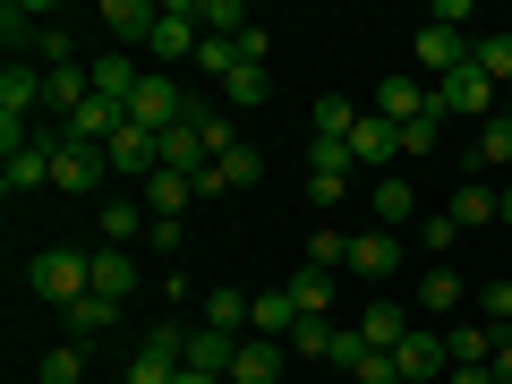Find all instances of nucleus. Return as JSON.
Wrapping results in <instances>:
<instances>
[{
  "label": "nucleus",
  "instance_id": "1",
  "mask_svg": "<svg viewBox=\"0 0 512 384\" xmlns=\"http://www.w3.org/2000/svg\"><path fill=\"white\" fill-rule=\"evenodd\" d=\"M26 282H35V299H52V308H77V299L94 291V248H69V239H52V248H35Z\"/></svg>",
  "mask_w": 512,
  "mask_h": 384
},
{
  "label": "nucleus",
  "instance_id": "2",
  "mask_svg": "<svg viewBox=\"0 0 512 384\" xmlns=\"http://www.w3.org/2000/svg\"><path fill=\"white\" fill-rule=\"evenodd\" d=\"M427 103H436V120H478L487 128L495 111H504V86H495V77H478V69H453V77H436V86H427Z\"/></svg>",
  "mask_w": 512,
  "mask_h": 384
},
{
  "label": "nucleus",
  "instance_id": "3",
  "mask_svg": "<svg viewBox=\"0 0 512 384\" xmlns=\"http://www.w3.org/2000/svg\"><path fill=\"white\" fill-rule=\"evenodd\" d=\"M35 137L52 146V188H60V197H94V188L111 180V154L103 146H69L60 128H35Z\"/></svg>",
  "mask_w": 512,
  "mask_h": 384
},
{
  "label": "nucleus",
  "instance_id": "4",
  "mask_svg": "<svg viewBox=\"0 0 512 384\" xmlns=\"http://www.w3.org/2000/svg\"><path fill=\"white\" fill-rule=\"evenodd\" d=\"M188 120V94L171 86V69H146L137 77V94H128V128H146V137H163V128Z\"/></svg>",
  "mask_w": 512,
  "mask_h": 384
},
{
  "label": "nucleus",
  "instance_id": "5",
  "mask_svg": "<svg viewBox=\"0 0 512 384\" xmlns=\"http://www.w3.org/2000/svg\"><path fill=\"white\" fill-rule=\"evenodd\" d=\"M94 26H103V35L120 43V52H137V43L154 52V26H163V0H103V9H94Z\"/></svg>",
  "mask_w": 512,
  "mask_h": 384
},
{
  "label": "nucleus",
  "instance_id": "6",
  "mask_svg": "<svg viewBox=\"0 0 512 384\" xmlns=\"http://www.w3.org/2000/svg\"><path fill=\"white\" fill-rule=\"evenodd\" d=\"M393 367H402V384H444V376H453V350H444L436 325H410L402 350H393Z\"/></svg>",
  "mask_w": 512,
  "mask_h": 384
},
{
  "label": "nucleus",
  "instance_id": "7",
  "mask_svg": "<svg viewBox=\"0 0 512 384\" xmlns=\"http://www.w3.org/2000/svg\"><path fill=\"white\" fill-rule=\"evenodd\" d=\"M197 43H205L197 0H163V26H154V69H163V60H197Z\"/></svg>",
  "mask_w": 512,
  "mask_h": 384
},
{
  "label": "nucleus",
  "instance_id": "8",
  "mask_svg": "<svg viewBox=\"0 0 512 384\" xmlns=\"http://www.w3.org/2000/svg\"><path fill=\"white\" fill-rule=\"evenodd\" d=\"M367 111H376V120H393V128L436 120V103H427V77H384V86L367 94Z\"/></svg>",
  "mask_w": 512,
  "mask_h": 384
},
{
  "label": "nucleus",
  "instance_id": "9",
  "mask_svg": "<svg viewBox=\"0 0 512 384\" xmlns=\"http://www.w3.org/2000/svg\"><path fill=\"white\" fill-rule=\"evenodd\" d=\"M256 180H265V154H256L248 137H239L231 154H214V163L197 171V197H222V188H256Z\"/></svg>",
  "mask_w": 512,
  "mask_h": 384
},
{
  "label": "nucleus",
  "instance_id": "10",
  "mask_svg": "<svg viewBox=\"0 0 512 384\" xmlns=\"http://www.w3.org/2000/svg\"><path fill=\"white\" fill-rule=\"evenodd\" d=\"M146 231H154V214L137 197H103V214H94V248H137Z\"/></svg>",
  "mask_w": 512,
  "mask_h": 384
},
{
  "label": "nucleus",
  "instance_id": "11",
  "mask_svg": "<svg viewBox=\"0 0 512 384\" xmlns=\"http://www.w3.org/2000/svg\"><path fill=\"white\" fill-rule=\"evenodd\" d=\"M393 265H402V239H393V231H359V239H350V265H342V274H350V282H384Z\"/></svg>",
  "mask_w": 512,
  "mask_h": 384
},
{
  "label": "nucleus",
  "instance_id": "12",
  "mask_svg": "<svg viewBox=\"0 0 512 384\" xmlns=\"http://www.w3.org/2000/svg\"><path fill=\"white\" fill-rule=\"evenodd\" d=\"M0 188L9 197H35V188H52V146H18V154H0Z\"/></svg>",
  "mask_w": 512,
  "mask_h": 384
},
{
  "label": "nucleus",
  "instance_id": "13",
  "mask_svg": "<svg viewBox=\"0 0 512 384\" xmlns=\"http://www.w3.org/2000/svg\"><path fill=\"white\" fill-rule=\"evenodd\" d=\"M154 163H163V171H188V180H197V171L214 163V154H205V128H197V120L163 128V137H154Z\"/></svg>",
  "mask_w": 512,
  "mask_h": 384
},
{
  "label": "nucleus",
  "instance_id": "14",
  "mask_svg": "<svg viewBox=\"0 0 512 384\" xmlns=\"http://www.w3.org/2000/svg\"><path fill=\"white\" fill-rule=\"evenodd\" d=\"M137 205H146L154 222H180L188 205H197V180H188V171H154V180L137 188Z\"/></svg>",
  "mask_w": 512,
  "mask_h": 384
},
{
  "label": "nucleus",
  "instance_id": "15",
  "mask_svg": "<svg viewBox=\"0 0 512 384\" xmlns=\"http://www.w3.org/2000/svg\"><path fill=\"white\" fill-rule=\"evenodd\" d=\"M282 359H291V342H265V333H248L231 359V384H282Z\"/></svg>",
  "mask_w": 512,
  "mask_h": 384
},
{
  "label": "nucleus",
  "instance_id": "16",
  "mask_svg": "<svg viewBox=\"0 0 512 384\" xmlns=\"http://www.w3.org/2000/svg\"><path fill=\"white\" fill-rule=\"evenodd\" d=\"M402 333H410V308H402V299H367V308H359V342H367V350H402Z\"/></svg>",
  "mask_w": 512,
  "mask_h": 384
},
{
  "label": "nucleus",
  "instance_id": "17",
  "mask_svg": "<svg viewBox=\"0 0 512 384\" xmlns=\"http://www.w3.org/2000/svg\"><path fill=\"white\" fill-rule=\"evenodd\" d=\"M350 163H402V128L376 120V111H359V128H350Z\"/></svg>",
  "mask_w": 512,
  "mask_h": 384
},
{
  "label": "nucleus",
  "instance_id": "18",
  "mask_svg": "<svg viewBox=\"0 0 512 384\" xmlns=\"http://www.w3.org/2000/svg\"><path fill=\"white\" fill-rule=\"evenodd\" d=\"M86 77H94V94H103V103H120V111H128V94H137V77H146V69H137L128 52H94V60H86Z\"/></svg>",
  "mask_w": 512,
  "mask_h": 384
},
{
  "label": "nucleus",
  "instance_id": "19",
  "mask_svg": "<svg viewBox=\"0 0 512 384\" xmlns=\"http://www.w3.org/2000/svg\"><path fill=\"white\" fill-rule=\"evenodd\" d=\"M111 316H120V299L86 291V299H77V308H60V325H69V333H60V342H103V333H111Z\"/></svg>",
  "mask_w": 512,
  "mask_h": 384
},
{
  "label": "nucleus",
  "instance_id": "20",
  "mask_svg": "<svg viewBox=\"0 0 512 384\" xmlns=\"http://www.w3.org/2000/svg\"><path fill=\"white\" fill-rule=\"evenodd\" d=\"M86 103H94V77H86V69H43V111H60V120H77Z\"/></svg>",
  "mask_w": 512,
  "mask_h": 384
},
{
  "label": "nucleus",
  "instance_id": "21",
  "mask_svg": "<svg viewBox=\"0 0 512 384\" xmlns=\"http://www.w3.org/2000/svg\"><path fill=\"white\" fill-rule=\"evenodd\" d=\"M367 205H376V222H384V231H402V222H419V188H410L402 171H384V180H376V197H367Z\"/></svg>",
  "mask_w": 512,
  "mask_h": 384
},
{
  "label": "nucleus",
  "instance_id": "22",
  "mask_svg": "<svg viewBox=\"0 0 512 384\" xmlns=\"http://www.w3.org/2000/svg\"><path fill=\"white\" fill-rule=\"evenodd\" d=\"M231 359H239V342H231V333L188 325V367H197V376H231Z\"/></svg>",
  "mask_w": 512,
  "mask_h": 384
},
{
  "label": "nucleus",
  "instance_id": "23",
  "mask_svg": "<svg viewBox=\"0 0 512 384\" xmlns=\"http://www.w3.org/2000/svg\"><path fill=\"white\" fill-rule=\"evenodd\" d=\"M453 222H461V231H495V222H504V205H495V180H461Z\"/></svg>",
  "mask_w": 512,
  "mask_h": 384
},
{
  "label": "nucleus",
  "instance_id": "24",
  "mask_svg": "<svg viewBox=\"0 0 512 384\" xmlns=\"http://www.w3.org/2000/svg\"><path fill=\"white\" fill-rule=\"evenodd\" d=\"M103 154H111V171H128V180H154V171H163V163H154V137H146V128H120Z\"/></svg>",
  "mask_w": 512,
  "mask_h": 384
},
{
  "label": "nucleus",
  "instance_id": "25",
  "mask_svg": "<svg viewBox=\"0 0 512 384\" xmlns=\"http://www.w3.org/2000/svg\"><path fill=\"white\" fill-rule=\"evenodd\" d=\"M94 291L103 299H137V256L128 248H94Z\"/></svg>",
  "mask_w": 512,
  "mask_h": 384
},
{
  "label": "nucleus",
  "instance_id": "26",
  "mask_svg": "<svg viewBox=\"0 0 512 384\" xmlns=\"http://www.w3.org/2000/svg\"><path fill=\"white\" fill-rule=\"evenodd\" d=\"M291 325H299V299H291V291H256V325H248V333L291 342Z\"/></svg>",
  "mask_w": 512,
  "mask_h": 384
},
{
  "label": "nucleus",
  "instance_id": "27",
  "mask_svg": "<svg viewBox=\"0 0 512 384\" xmlns=\"http://www.w3.org/2000/svg\"><path fill=\"white\" fill-rule=\"evenodd\" d=\"M282 291L299 299V316H333V274H325V265H299V274L282 282Z\"/></svg>",
  "mask_w": 512,
  "mask_h": 384
},
{
  "label": "nucleus",
  "instance_id": "28",
  "mask_svg": "<svg viewBox=\"0 0 512 384\" xmlns=\"http://www.w3.org/2000/svg\"><path fill=\"white\" fill-rule=\"evenodd\" d=\"M470 69L512 94V35H470Z\"/></svg>",
  "mask_w": 512,
  "mask_h": 384
},
{
  "label": "nucleus",
  "instance_id": "29",
  "mask_svg": "<svg viewBox=\"0 0 512 384\" xmlns=\"http://www.w3.org/2000/svg\"><path fill=\"white\" fill-rule=\"evenodd\" d=\"M333 342H342L333 316H299V325H291V359H333Z\"/></svg>",
  "mask_w": 512,
  "mask_h": 384
},
{
  "label": "nucleus",
  "instance_id": "30",
  "mask_svg": "<svg viewBox=\"0 0 512 384\" xmlns=\"http://www.w3.org/2000/svg\"><path fill=\"white\" fill-rule=\"evenodd\" d=\"M35 376H43V384H86V342H52V350L35 359Z\"/></svg>",
  "mask_w": 512,
  "mask_h": 384
},
{
  "label": "nucleus",
  "instance_id": "31",
  "mask_svg": "<svg viewBox=\"0 0 512 384\" xmlns=\"http://www.w3.org/2000/svg\"><path fill=\"white\" fill-rule=\"evenodd\" d=\"M265 94H274V77H265V69H231V77H222V111H256Z\"/></svg>",
  "mask_w": 512,
  "mask_h": 384
},
{
  "label": "nucleus",
  "instance_id": "32",
  "mask_svg": "<svg viewBox=\"0 0 512 384\" xmlns=\"http://www.w3.org/2000/svg\"><path fill=\"white\" fill-rule=\"evenodd\" d=\"M419 299H427V316H453V308H461V299H470V291H461V274H453V265H427Z\"/></svg>",
  "mask_w": 512,
  "mask_h": 384
},
{
  "label": "nucleus",
  "instance_id": "33",
  "mask_svg": "<svg viewBox=\"0 0 512 384\" xmlns=\"http://www.w3.org/2000/svg\"><path fill=\"white\" fill-rule=\"evenodd\" d=\"M197 69L214 77V86H222L231 69H248V52H239V35H205V43H197Z\"/></svg>",
  "mask_w": 512,
  "mask_h": 384
},
{
  "label": "nucleus",
  "instance_id": "34",
  "mask_svg": "<svg viewBox=\"0 0 512 384\" xmlns=\"http://www.w3.org/2000/svg\"><path fill=\"white\" fill-rule=\"evenodd\" d=\"M444 350H453V367H487L495 359V333L487 325H453V333H444Z\"/></svg>",
  "mask_w": 512,
  "mask_h": 384
},
{
  "label": "nucleus",
  "instance_id": "35",
  "mask_svg": "<svg viewBox=\"0 0 512 384\" xmlns=\"http://www.w3.org/2000/svg\"><path fill=\"white\" fill-rule=\"evenodd\" d=\"M316 137H350V128H359V103H350V94H316Z\"/></svg>",
  "mask_w": 512,
  "mask_h": 384
},
{
  "label": "nucleus",
  "instance_id": "36",
  "mask_svg": "<svg viewBox=\"0 0 512 384\" xmlns=\"http://www.w3.org/2000/svg\"><path fill=\"white\" fill-rule=\"evenodd\" d=\"M197 18H205V35H248V0H197Z\"/></svg>",
  "mask_w": 512,
  "mask_h": 384
},
{
  "label": "nucleus",
  "instance_id": "37",
  "mask_svg": "<svg viewBox=\"0 0 512 384\" xmlns=\"http://www.w3.org/2000/svg\"><path fill=\"white\" fill-rule=\"evenodd\" d=\"M35 69H77V35L69 26H43L35 35Z\"/></svg>",
  "mask_w": 512,
  "mask_h": 384
},
{
  "label": "nucleus",
  "instance_id": "38",
  "mask_svg": "<svg viewBox=\"0 0 512 384\" xmlns=\"http://www.w3.org/2000/svg\"><path fill=\"white\" fill-rule=\"evenodd\" d=\"M308 171H325V180H350V137H308Z\"/></svg>",
  "mask_w": 512,
  "mask_h": 384
},
{
  "label": "nucleus",
  "instance_id": "39",
  "mask_svg": "<svg viewBox=\"0 0 512 384\" xmlns=\"http://www.w3.org/2000/svg\"><path fill=\"white\" fill-rule=\"evenodd\" d=\"M478 308H487V333L504 342V333H512V274H504V282H487V291H478Z\"/></svg>",
  "mask_w": 512,
  "mask_h": 384
},
{
  "label": "nucleus",
  "instance_id": "40",
  "mask_svg": "<svg viewBox=\"0 0 512 384\" xmlns=\"http://www.w3.org/2000/svg\"><path fill=\"white\" fill-rule=\"evenodd\" d=\"M478 163H512V120H504V111L478 128Z\"/></svg>",
  "mask_w": 512,
  "mask_h": 384
},
{
  "label": "nucleus",
  "instance_id": "41",
  "mask_svg": "<svg viewBox=\"0 0 512 384\" xmlns=\"http://www.w3.org/2000/svg\"><path fill=\"white\" fill-rule=\"evenodd\" d=\"M436 128H444V120H410V128H402V163H427V154H436Z\"/></svg>",
  "mask_w": 512,
  "mask_h": 384
},
{
  "label": "nucleus",
  "instance_id": "42",
  "mask_svg": "<svg viewBox=\"0 0 512 384\" xmlns=\"http://www.w3.org/2000/svg\"><path fill=\"white\" fill-rule=\"evenodd\" d=\"M419 239H427V256H436V265H444V248H453V239H461V222H453V214H427V231H419Z\"/></svg>",
  "mask_w": 512,
  "mask_h": 384
},
{
  "label": "nucleus",
  "instance_id": "43",
  "mask_svg": "<svg viewBox=\"0 0 512 384\" xmlns=\"http://www.w3.org/2000/svg\"><path fill=\"white\" fill-rule=\"evenodd\" d=\"M470 18H478L470 0H436V9H427V26H453V35H470Z\"/></svg>",
  "mask_w": 512,
  "mask_h": 384
},
{
  "label": "nucleus",
  "instance_id": "44",
  "mask_svg": "<svg viewBox=\"0 0 512 384\" xmlns=\"http://www.w3.org/2000/svg\"><path fill=\"white\" fill-rule=\"evenodd\" d=\"M444 384H495V367H453Z\"/></svg>",
  "mask_w": 512,
  "mask_h": 384
},
{
  "label": "nucleus",
  "instance_id": "45",
  "mask_svg": "<svg viewBox=\"0 0 512 384\" xmlns=\"http://www.w3.org/2000/svg\"><path fill=\"white\" fill-rule=\"evenodd\" d=\"M495 384H512V333L495 342Z\"/></svg>",
  "mask_w": 512,
  "mask_h": 384
},
{
  "label": "nucleus",
  "instance_id": "46",
  "mask_svg": "<svg viewBox=\"0 0 512 384\" xmlns=\"http://www.w3.org/2000/svg\"><path fill=\"white\" fill-rule=\"evenodd\" d=\"M180 384H231V376H197V367H180Z\"/></svg>",
  "mask_w": 512,
  "mask_h": 384
},
{
  "label": "nucleus",
  "instance_id": "47",
  "mask_svg": "<svg viewBox=\"0 0 512 384\" xmlns=\"http://www.w3.org/2000/svg\"><path fill=\"white\" fill-rule=\"evenodd\" d=\"M495 205H504V222H512V180H504V188H495Z\"/></svg>",
  "mask_w": 512,
  "mask_h": 384
},
{
  "label": "nucleus",
  "instance_id": "48",
  "mask_svg": "<svg viewBox=\"0 0 512 384\" xmlns=\"http://www.w3.org/2000/svg\"><path fill=\"white\" fill-rule=\"evenodd\" d=\"M103 384H128V376H103Z\"/></svg>",
  "mask_w": 512,
  "mask_h": 384
}]
</instances>
